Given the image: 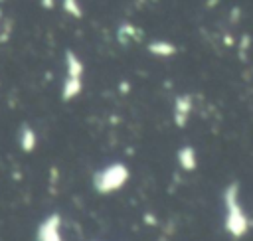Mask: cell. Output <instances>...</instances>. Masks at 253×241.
Returning a JSON list of instances; mask_svg holds the SVG:
<instances>
[{"label": "cell", "mask_w": 253, "mask_h": 241, "mask_svg": "<svg viewBox=\"0 0 253 241\" xmlns=\"http://www.w3.org/2000/svg\"><path fill=\"white\" fill-rule=\"evenodd\" d=\"M83 89V79L81 77H65L63 87H61V97L63 101H69L73 97H77Z\"/></svg>", "instance_id": "obj_6"}, {"label": "cell", "mask_w": 253, "mask_h": 241, "mask_svg": "<svg viewBox=\"0 0 253 241\" xmlns=\"http://www.w3.org/2000/svg\"><path fill=\"white\" fill-rule=\"evenodd\" d=\"M176 160H178L180 168H182V170H186V172H192V170L196 168V164H198V158H196V150H194L192 146H182V148L178 150V156H176Z\"/></svg>", "instance_id": "obj_5"}, {"label": "cell", "mask_w": 253, "mask_h": 241, "mask_svg": "<svg viewBox=\"0 0 253 241\" xmlns=\"http://www.w3.org/2000/svg\"><path fill=\"white\" fill-rule=\"evenodd\" d=\"M63 10L73 16V18H81L83 16V10L79 6V0H63Z\"/></svg>", "instance_id": "obj_10"}, {"label": "cell", "mask_w": 253, "mask_h": 241, "mask_svg": "<svg viewBox=\"0 0 253 241\" xmlns=\"http://www.w3.org/2000/svg\"><path fill=\"white\" fill-rule=\"evenodd\" d=\"M136 34H138V32H136V28H132L130 24H123V26H121V30H119V40L125 43V41H128V40H132Z\"/></svg>", "instance_id": "obj_11"}, {"label": "cell", "mask_w": 253, "mask_h": 241, "mask_svg": "<svg viewBox=\"0 0 253 241\" xmlns=\"http://www.w3.org/2000/svg\"><path fill=\"white\" fill-rule=\"evenodd\" d=\"M192 111V97L190 95H178L174 101V122L178 126H184Z\"/></svg>", "instance_id": "obj_4"}, {"label": "cell", "mask_w": 253, "mask_h": 241, "mask_svg": "<svg viewBox=\"0 0 253 241\" xmlns=\"http://www.w3.org/2000/svg\"><path fill=\"white\" fill-rule=\"evenodd\" d=\"M59 215H49L38 227V241H63L59 233Z\"/></svg>", "instance_id": "obj_3"}, {"label": "cell", "mask_w": 253, "mask_h": 241, "mask_svg": "<svg viewBox=\"0 0 253 241\" xmlns=\"http://www.w3.org/2000/svg\"><path fill=\"white\" fill-rule=\"evenodd\" d=\"M239 190L235 184L227 186L223 192V203H225V229L233 237H243V233L249 229V219L245 211L239 205Z\"/></svg>", "instance_id": "obj_1"}, {"label": "cell", "mask_w": 253, "mask_h": 241, "mask_svg": "<svg viewBox=\"0 0 253 241\" xmlns=\"http://www.w3.org/2000/svg\"><path fill=\"white\" fill-rule=\"evenodd\" d=\"M128 178V168L123 166V164H111L103 170H99L93 178V186L97 192L101 194H109V192H115L119 190Z\"/></svg>", "instance_id": "obj_2"}, {"label": "cell", "mask_w": 253, "mask_h": 241, "mask_svg": "<svg viewBox=\"0 0 253 241\" xmlns=\"http://www.w3.org/2000/svg\"><path fill=\"white\" fill-rule=\"evenodd\" d=\"M65 69H67L65 77H83V63L73 51L65 53Z\"/></svg>", "instance_id": "obj_8"}, {"label": "cell", "mask_w": 253, "mask_h": 241, "mask_svg": "<svg viewBox=\"0 0 253 241\" xmlns=\"http://www.w3.org/2000/svg\"><path fill=\"white\" fill-rule=\"evenodd\" d=\"M146 47H148V51H150L152 55H158V57H170V55L176 53V45L170 43V41H166V40L150 41Z\"/></svg>", "instance_id": "obj_7"}, {"label": "cell", "mask_w": 253, "mask_h": 241, "mask_svg": "<svg viewBox=\"0 0 253 241\" xmlns=\"http://www.w3.org/2000/svg\"><path fill=\"white\" fill-rule=\"evenodd\" d=\"M247 47H249V36H243V38H241V57H245Z\"/></svg>", "instance_id": "obj_12"}, {"label": "cell", "mask_w": 253, "mask_h": 241, "mask_svg": "<svg viewBox=\"0 0 253 241\" xmlns=\"http://www.w3.org/2000/svg\"><path fill=\"white\" fill-rule=\"evenodd\" d=\"M20 146H22V150H26V152H30V150L36 148V132H34L28 124L22 126V132H20Z\"/></svg>", "instance_id": "obj_9"}, {"label": "cell", "mask_w": 253, "mask_h": 241, "mask_svg": "<svg viewBox=\"0 0 253 241\" xmlns=\"http://www.w3.org/2000/svg\"><path fill=\"white\" fill-rule=\"evenodd\" d=\"M40 2H42V6H43V8H47V10L55 6V0H40Z\"/></svg>", "instance_id": "obj_13"}]
</instances>
